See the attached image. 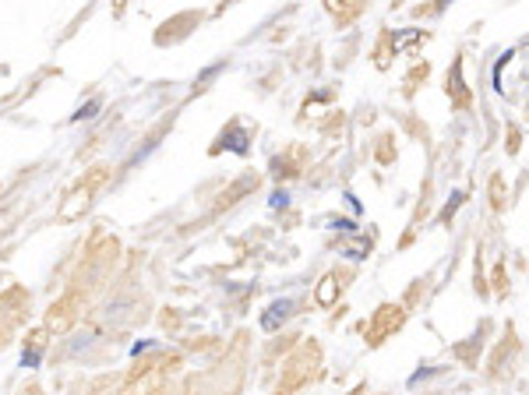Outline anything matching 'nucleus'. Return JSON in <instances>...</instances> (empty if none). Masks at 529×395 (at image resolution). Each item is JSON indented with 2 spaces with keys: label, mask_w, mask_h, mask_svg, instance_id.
<instances>
[{
  "label": "nucleus",
  "mask_w": 529,
  "mask_h": 395,
  "mask_svg": "<svg viewBox=\"0 0 529 395\" xmlns=\"http://www.w3.org/2000/svg\"><path fill=\"white\" fill-rule=\"evenodd\" d=\"M332 300H336V279H325V282H321V289H318V303H325V307H329Z\"/></svg>",
  "instance_id": "3"
},
{
  "label": "nucleus",
  "mask_w": 529,
  "mask_h": 395,
  "mask_svg": "<svg viewBox=\"0 0 529 395\" xmlns=\"http://www.w3.org/2000/svg\"><path fill=\"white\" fill-rule=\"evenodd\" d=\"M96 110H99V99H92V103H85L78 113H75V120H89V117H96Z\"/></svg>",
  "instance_id": "4"
},
{
  "label": "nucleus",
  "mask_w": 529,
  "mask_h": 395,
  "mask_svg": "<svg viewBox=\"0 0 529 395\" xmlns=\"http://www.w3.org/2000/svg\"><path fill=\"white\" fill-rule=\"evenodd\" d=\"M103 177H106V173H96V177H92L89 184H82V187H78V191L71 194V201H68V205L60 208V219H64V222H71V219H78V215H82V212L89 208V201H92V194H96V187L103 184Z\"/></svg>",
  "instance_id": "1"
},
{
  "label": "nucleus",
  "mask_w": 529,
  "mask_h": 395,
  "mask_svg": "<svg viewBox=\"0 0 529 395\" xmlns=\"http://www.w3.org/2000/svg\"><path fill=\"white\" fill-rule=\"evenodd\" d=\"M290 311H293V300H276V303L269 307V314L261 318V325L272 332V328H279V321H286V318H290Z\"/></svg>",
  "instance_id": "2"
}]
</instances>
